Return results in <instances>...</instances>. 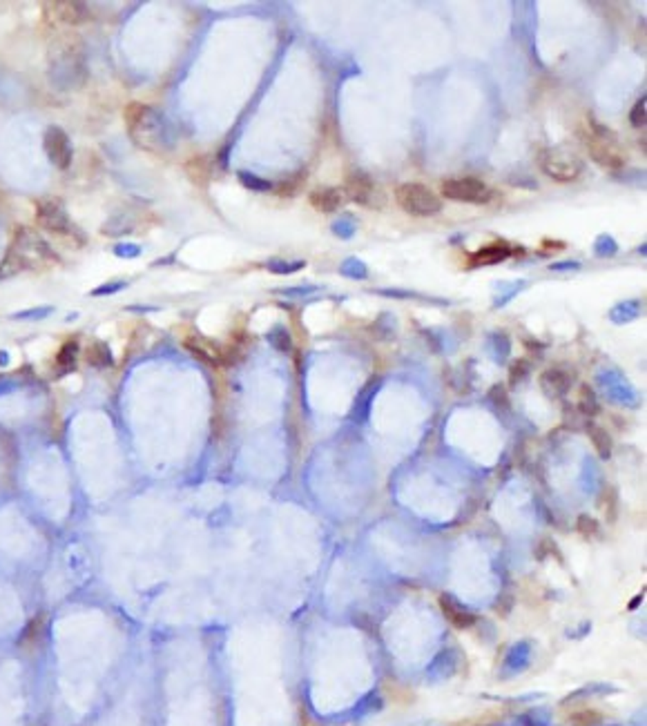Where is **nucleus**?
Masks as SVG:
<instances>
[{"instance_id":"19","label":"nucleus","mask_w":647,"mask_h":726,"mask_svg":"<svg viewBox=\"0 0 647 726\" xmlns=\"http://www.w3.org/2000/svg\"><path fill=\"white\" fill-rule=\"evenodd\" d=\"M76 352H78L76 341L65 343V346L58 350V354H56V365L63 370V373H68L70 368H74V363H76Z\"/></svg>"},{"instance_id":"8","label":"nucleus","mask_w":647,"mask_h":726,"mask_svg":"<svg viewBox=\"0 0 647 726\" xmlns=\"http://www.w3.org/2000/svg\"><path fill=\"white\" fill-rule=\"evenodd\" d=\"M36 223L56 236H68L74 232V225L68 216V210L58 198H43L36 203Z\"/></svg>"},{"instance_id":"16","label":"nucleus","mask_w":647,"mask_h":726,"mask_svg":"<svg viewBox=\"0 0 647 726\" xmlns=\"http://www.w3.org/2000/svg\"><path fill=\"white\" fill-rule=\"evenodd\" d=\"M186 346L192 350V354H196V357H201V359H206V361H210V363H219V361H221V354H223V352H219L214 346H210L206 339H199V336H192V339L186 341Z\"/></svg>"},{"instance_id":"10","label":"nucleus","mask_w":647,"mask_h":726,"mask_svg":"<svg viewBox=\"0 0 647 726\" xmlns=\"http://www.w3.org/2000/svg\"><path fill=\"white\" fill-rule=\"evenodd\" d=\"M344 194H346V198L355 201V203H359V205H371V198L375 194V183L371 181L369 174L355 172L351 178L346 181Z\"/></svg>"},{"instance_id":"17","label":"nucleus","mask_w":647,"mask_h":726,"mask_svg":"<svg viewBox=\"0 0 647 726\" xmlns=\"http://www.w3.org/2000/svg\"><path fill=\"white\" fill-rule=\"evenodd\" d=\"M88 363L94 365V368H107L112 365V352L107 348V343L103 341H94L90 348H88Z\"/></svg>"},{"instance_id":"21","label":"nucleus","mask_w":647,"mask_h":726,"mask_svg":"<svg viewBox=\"0 0 647 726\" xmlns=\"http://www.w3.org/2000/svg\"><path fill=\"white\" fill-rule=\"evenodd\" d=\"M241 181L248 185V188H255V190H268V188H270V185H268L266 181H259V178H255V176H248L246 172H241Z\"/></svg>"},{"instance_id":"14","label":"nucleus","mask_w":647,"mask_h":726,"mask_svg":"<svg viewBox=\"0 0 647 726\" xmlns=\"http://www.w3.org/2000/svg\"><path fill=\"white\" fill-rule=\"evenodd\" d=\"M569 375L565 373V370H560V368H552V370H547V373L540 377V385L545 388V393L547 395H552V397H560V395H565L569 390Z\"/></svg>"},{"instance_id":"12","label":"nucleus","mask_w":647,"mask_h":726,"mask_svg":"<svg viewBox=\"0 0 647 726\" xmlns=\"http://www.w3.org/2000/svg\"><path fill=\"white\" fill-rule=\"evenodd\" d=\"M346 194L340 188H320L310 192V205L320 212H337L346 203Z\"/></svg>"},{"instance_id":"13","label":"nucleus","mask_w":647,"mask_h":726,"mask_svg":"<svg viewBox=\"0 0 647 726\" xmlns=\"http://www.w3.org/2000/svg\"><path fill=\"white\" fill-rule=\"evenodd\" d=\"M509 255H511L509 243H505V241H495V243H489V245H485V247H480V250L475 252V255L471 257V263H473V265H493V263L505 261Z\"/></svg>"},{"instance_id":"7","label":"nucleus","mask_w":647,"mask_h":726,"mask_svg":"<svg viewBox=\"0 0 647 726\" xmlns=\"http://www.w3.org/2000/svg\"><path fill=\"white\" fill-rule=\"evenodd\" d=\"M440 192H442L444 198L460 201V203H487V201L493 196V192L487 188V185L483 181L473 178V176L444 181Z\"/></svg>"},{"instance_id":"1","label":"nucleus","mask_w":647,"mask_h":726,"mask_svg":"<svg viewBox=\"0 0 647 726\" xmlns=\"http://www.w3.org/2000/svg\"><path fill=\"white\" fill-rule=\"evenodd\" d=\"M54 261V250L49 247L43 236L31 228H21L14 234V241L3 263H0V279H11L16 274L27 272V269H41L52 265Z\"/></svg>"},{"instance_id":"15","label":"nucleus","mask_w":647,"mask_h":726,"mask_svg":"<svg viewBox=\"0 0 647 726\" xmlns=\"http://www.w3.org/2000/svg\"><path fill=\"white\" fill-rule=\"evenodd\" d=\"M440 609H442L444 617L449 619L456 629H471L473 624H475V617H473L469 611L460 609L458 604H453L451 599H446V597H442V599H440Z\"/></svg>"},{"instance_id":"20","label":"nucleus","mask_w":647,"mask_h":726,"mask_svg":"<svg viewBox=\"0 0 647 726\" xmlns=\"http://www.w3.org/2000/svg\"><path fill=\"white\" fill-rule=\"evenodd\" d=\"M629 121H632L634 127H645V96L636 100L632 114H629Z\"/></svg>"},{"instance_id":"22","label":"nucleus","mask_w":647,"mask_h":726,"mask_svg":"<svg viewBox=\"0 0 647 726\" xmlns=\"http://www.w3.org/2000/svg\"><path fill=\"white\" fill-rule=\"evenodd\" d=\"M545 245L547 247H549V250H562V247H565V243H562V241H545Z\"/></svg>"},{"instance_id":"9","label":"nucleus","mask_w":647,"mask_h":726,"mask_svg":"<svg viewBox=\"0 0 647 726\" xmlns=\"http://www.w3.org/2000/svg\"><path fill=\"white\" fill-rule=\"evenodd\" d=\"M43 147H45V154L49 159V163H52L54 167H58V170H68V167L72 165V154H74L72 143H70V137L61 127L54 125L45 132Z\"/></svg>"},{"instance_id":"18","label":"nucleus","mask_w":647,"mask_h":726,"mask_svg":"<svg viewBox=\"0 0 647 726\" xmlns=\"http://www.w3.org/2000/svg\"><path fill=\"white\" fill-rule=\"evenodd\" d=\"M587 432H589V439H591L596 452H599L603 459H607L611 454V437L607 434V430L601 428V426H589Z\"/></svg>"},{"instance_id":"2","label":"nucleus","mask_w":647,"mask_h":726,"mask_svg":"<svg viewBox=\"0 0 647 726\" xmlns=\"http://www.w3.org/2000/svg\"><path fill=\"white\" fill-rule=\"evenodd\" d=\"M125 118V127L132 143L137 147L152 151V154H163L168 149L170 143V134L168 127H165L163 116L145 103H130L123 112Z\"/></svg>"},{"instance_id":"3","label":"nucleus","mask_w":647,"mask_h":726,"mask_svg":"<svg viewBox=\"0 0 647 726\" xmlns=\"http://www.w3.org/2000/svg\"><path fill=\"white\" fill-rule=\"evenodd\" d=\"M85 54L80 43L68 38L52 47L49 54V80L58 90H76L85 82Z\"/></svg>"},{"instance_id":"5","label":"nucleus","mask_w":647,"mask_h":726,"mask_svg":"<svg viewBox=\"0 0 647 726\" xmlns=\"http://www.w3.org/2000/svg\"><path fill=\"white\" fill-rule=\"evenodd\" d=\"M395 201L411 216H436L442 212V198L422 183H404L395 190Z\"/></svg>"},{"instance_id":"4","label":"nucleus","mask_w":647,"mask_h":726,"mask_svg":"<svg viewBox=\"0 0 647 726\" xmlns=\"http://www.w3.org/2000/svg\"><path fill=\"white\" fill-rule=\"evenodd\" d=\"M587 149L594 163H599L605 170H621L625 165L623 151L616 147L611 129L601 125L594 116H589V137H587Z\"/></svg>"},{"instance_id":"6","label":"nucleus","mask_w":647,"mask_h":726,"mask_svg":"<svg viewBox=\"0 0 647 726\" xmlns=\"http://www.w3.org/2000/svg\"><path fill=\"white\" fill-rule=\"evenodd\" d=\"M540 167L542 172L558 181V183H569L576 181L583 174V159H580L574 149L569 147H549L540 154Z\"/></svg>"},{"instance_id":"11","label":"nucleus","mask_w":647,"mask_h":726,"mask_svg":"<svg viewBox=\"0 0 647 726\" xmlns=\"http://www.w3.org/2000/svg\"><path fill=\"white\" fill-rule=\"evenodd\" d=\"M47 9L54 11L52 16L58 23L70 25V27H76V25L85 23L90 18V11L83 3H63V0H58V3L47 5Z\"/></svg>"}]
</instances>
